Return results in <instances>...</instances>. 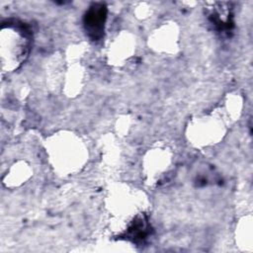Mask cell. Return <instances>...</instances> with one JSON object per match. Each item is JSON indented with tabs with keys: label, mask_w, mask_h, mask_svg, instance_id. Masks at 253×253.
I'll return each mask as SVG.
<instances>
[{
	"label": "cell",
	"mask_w": 253,
	"mask_h": 253,
	"mask_svg": "<svg viewBox=\"0 0 253 253\" xmlns=\"http://www.w3.org/2000/svg\"><path fill=\"white\" fill-rule=\"evenodd\" d=\"M106 8L104 5L94 4L85 15V28L93 40H98L104 31L106 21Z\"/></svg>",
	"instance_id": "7a4b0ae2"
},
{
	"label": "cell",
	"mask_w": 253,
	"mask_h": 253,
	"mask_svg": "<svg viewBox=\"0 0 253 253\" xmlns=\"http://www.w3.org/2000/svg\"><path fill=\"white\" fill-rule=\"evenodd\" d=\"M30 39L25 27L8 25L1 31L2 69L8 71L17 69L28 55Z\"/></svg>",
	"instance_id": "6da1fadb"
}]
</instances>
